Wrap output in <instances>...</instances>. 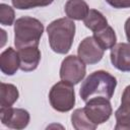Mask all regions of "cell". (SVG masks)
I'll return each instance as SVG.
<instances>
[{
  "instance_id": "9",
  "label": "cell",
  "mask_w": 130,
  "mask_h": 130,
  "mask_svg": "<svg viewBox=\"0 0 130 130\" xmlns=\"http://www.w3.org/2000/svg\"><path fill=\"white\" fill-rule=\"evenodd\" d=\"M111 62L113 66L122 71L130 72V44L119 43L111 49Z\"/></svg>"
},
{
  "instance_id": "3",
  "label": "cell",
  "mask_w": 130,
  "mask_h": 130,
  "mask_svg": "<svg viewBox=\"0 0 130 130\" xmlns=\"http://www.w3.org/2000/svg\"><path fill=\"white\" fill-rule=\"evenodd\" d=\"M44 32L43 23L34 17L22 16L14 22V45L16 49L38 47Z\"/></svg>"
},
{
  "instance_id": "17",
  "label": "cell",
  "mask_w": 130,
  "mask_h": 130,
  "mask_svg": "<svg viewBox=\"0 0 130 130\" xmlns=\"http://www.w3.org/2000/svg\"><path fill=\"white\" fill-rule=\"evenodd\" d=\"M71 124L75 130H94L98 127L87 118L84 108L73 111L71 115Z\"/></svg>"
},
{
  "instance_id": "6",
  "label": "cell",
  "mask_w": 130,
  "mask_h": 130,
  "mask_svg": "<svg viewBox=\"0 0 130 130\" xmlns=\"http://www.w3.org/2000/svg\"><path fill=\"white\" fill-rule=\"evenodd\" d=\"M84 111L87 118L96 126L107 122L113 113L110 100L103 96L88 100L85 104Z\"/></svg>"
},
{
  "instance_id": "4",
  "label": "cell",
  "mask_w": 130,
  "mask_h": 130,
  "mask_svg": "<svg viewBox=\"0 0 130 130\" xmlns=\"http://www.w3.org/2000/svg\"><path fill=\"white\" fill-rule=\"evenodd\" d=\"M49 101L52 108L65 113L73 109L75 105V91L73 84L61 80L55 83L49 92Z\"/></svg>"
},
{
  "instance_id": "14",
  "label": "cell",
  "mask_w": 130,
  "mask_h": 130,
  "mask_svg": "<svg viewBox=\"0 0 130 130\" xmlns=\"http://www.w3.org/2000/svg\"><path fill=\"white\" fill-rule=\"evenodd\" d=\"M84 25L93 32L99 31L108 25V20L105 15L95 9H89L87 15L83 19Z\"/></svg>"
},
{
  "instance_id": "1",
  "label": "cell",
  "mask_w": 130,
  "mask_h": 130,
  "mask_svg": "<svg viewBox=\"0 0 130 130\" xmlns=\"http://www.w3.org/2000/svg\"><path fill=\"white\" fill-rule=\"evenodd\" d=\"M116 86L117 79L115 76L107 71L98 70L90 73L82 82L79 89V95L85 103L96 96L111 100Z\"/></svg>"
},
{
  "instance_id": "7",
  "label": "cell",
  "mask_w": 130,
  "mask_h": 130,
  "mask_svg": "<svg viewBox=\"0 0 130 130\" xmlns=\"http://www.w3.org/2000/svg\"><path fill=\"white\" fill-rule=\"evenodd\" d=\"M29 113L24 109L1 107L0 108V120L1 123L11 129H24L29 123Z\"/></svg>"
},
{
  "instance_id": "18",
  "label": "cell",
  "mask_w": 130,
  "mask_h": 130,
  "mask_svg": "<svg viewBox=\"0 0 130 130\" xmlns=\"http://www.w3.org/2000/svg\"><path fill=\"white\" fill-rule=\"evenodd\" d=\"M15 19V13L12 7L7 4H0V22L2 25H11Z\"/></svg>"
},
{
  "instance_id": "13",
  "label": "cell",
  "mask_w": 130,
  "mask_h": 130,
  "mask_svg": "<svg viewBox=\"0 0 130 130\" xmlns=\"http://www.w3.org/2000/svg\"><path fill=\"white\" fill-rule=\"evenodd\" d=\"M64 11L67 17L72 20H83L89 11V7L84 0H68Z\"/></svg>"
},
{
  "instance_id": "11",
  "label": "cell",
  "mask_w": 130,
  "mask_h": 130,
  "mask_svg": "<svg viewBox=\"0 0 130 130\" xmlns=\"http://www.w3.org/2000/svg\"><path fill=\"white\" fill-rule=\"evenodd\" d=\"M19 69L24 72L34 71L38 68L41 61V51L38 47H26L18 50Z\"/></svg>"
},
{
  "instance_id": "8",
  "label": "cell",
  "mask_w": 130,
  "mask_h": 130,
  "mask_svg": "<svg viewBox=\"0 0 130 130\" xmlns=\"http://www.w3.org/2000/svg\"><path fill=\"white\" fill-rule=\"evenodd\" d=\"M105 50L100 46V44L92 37H86L81 41L78 46L77 54L78 57L85 64H96L104 57Z\"/></svg>"
},
{
  "instance_id": "15",
  "label": "cell",
  "mask_w": 130,
  "mask_h": 130,
  "mask_svg": "<svg viewBox=\"0 0 130 130\" xmlns=\"http://www.w3.org/2000/svg\"><path fill=\"white\" fill-rule=\"evenodd\" d=\"M93 38L105 51L108 49H112L117 42L115 30L110 25H107L103 29L93 32Z\"/></svg>"
},
{
  "instance_id": "2",
  "label": "cell",
  "mask_w": 130,
  "mask_h": 130,
  "mask_svg": "<svg viewBox=\"0 0 130 130\" xmlns=\"http://www.w3.org/2000/svg\"><path fill=\"white\" fill-rule=\"evenodd\" d=\"M75 23L70 18H58L47 27V34L51 49L57 54H67L73 44L75 36Z\"/></svg>"
},
{
  "instance_id": "12",
  "label": "cell",
  "mask_w": 130,
  "mask_h": 130,
  "mask_svg": "<svg viewBox=\"0 0 130 130\" xmlns=\"http://www.w3.org/2000/svg\"><path fill=\"white\" fill-rule=\"evenodd\" d=\"M20 65L19 55L13 48L9 47L0 55V69L6 75H13L16 73Z\"/></svg>"
},
{
  "instance_id": "10",
  "label": "cell",
  "mask_w": 130,
  "mask_h": 130,
  "mask_svg": "<svg viewBox=\"0 0 130 130\" xmlns=\"http://www.w3.org/2000/svg\"><path fill=\"white\" fill-rule=\"evenodd\" d=\"M116 130H130V85L126 86L121 98V106L115 112Z\"/></svg>"
},
{
  "instance_id": "5",
  "label": "cell",
  "mask_w": 130,
  "mask_h": 130,
  "mask_svg": "<svg viewBox=\"0 0 130 130\" xmlns=\"http://www.w3.org/2000/svg\"><path fill=\"white\" fill-rule=\"evenodd\" d=\"M86 66L85 63L77 56L69 55L61 63L60 78L73 85L79 83L85 76Z\"/></svg>"
},
{
  "instance_id": "22",
  "label": "cell",
  "mask_w": 130,
  "mask_h": 130,
  "mask_svg": "<svg viewBox=\"0 0 130 130\" xmlns=\"http://www.w3.org/2000/svg\"><path fill=\"white\" fill-rule=\"evenodd\" d=\"M124 29H125V34H126L127 41H128V43L130 44V17H129V18H127V20L125 21Z\"/></svg>"
},
{
  "instance_id": "20",
  "label": "cell",
  "mask_w": 130,
  "mask_h": 130,
  "mask_svg": "<svg viewBox=\"0 0 130 130\" xmlns=\"http://www.w3.org/2000/svg\"><path fill=\"white\" fill-rule=\"evenodd\" d=\"M114 8H130V0H106Z\"/></svg>"
},
{
  "instance_id": "21",
  "label": "cell",
  "mask_w": 130,
  "mask_h": 130,
  "mask_svg": "<svg viewBox=\"0 0 130 130\" xmlns=\"http://www.w3.org/2000/svg\"><path fill=\"white\" fill-rule=\"evenodd\" d=\"M11 1H12V5L16 9L24 10L26 8V0H11Z\"/></svg>"
},
{
  "instance_id": "19",
  "label": "cell",
  "mask_w": 130,
  "mask_h": 130,
  "mask_svg": "<svg viewBox=\"0 0 130 130\" xmlns=\"http://www.w3.org/2000/svg\"><path fill=\"white\" fill-rule=\"evenodd\" d=\"M54 0H26V9L50 5Z\"/></svg>"
},
{
  "instance_id": "16",
  "label": "cell",
  "mask_w": 130,
  "mask_h": 130,
  "mask_svg": "<svg viewBox=\"0 0 130 130\" xmlns=\"http://www.w3.org/2000/svg\"><path fill=\"white\" fill-rule=\"evenodd\" d=\"M19 92L17 87L11 83H4L1 82L0 87V106L5 107H12V105L18 100Z\"/></svg>"
}]
</instances>
